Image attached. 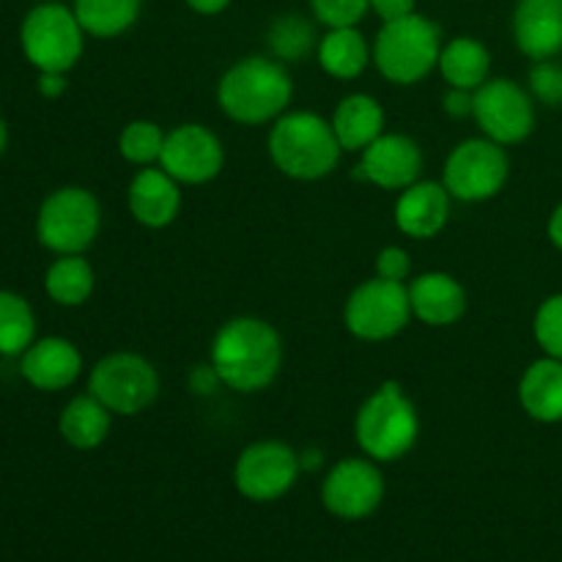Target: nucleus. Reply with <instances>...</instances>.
<instances>
[{
    "label": "nucleus",
    "mask_w": 562,
    "mask_h": 562,
    "mask_svg": "<svg viewBox=\"0 0 562 562\" xmlns=\"http://www.w3.org/2000/svg\"><path fill=\"white\" fill-rule=\"evenodd\" d=\"M384 499V475L368 456H349L333 464L322 483V503L333 516L346 521L368 519Z\"/></svg>",
    "instance_id": "ddd939ff"
},
{
    "label": "nucleus",
    "mask_w": 562,
    "mask_h": 562,
    "mask_svg": "<svg viewBox=\"0 0 562 562\" xmlns=\"http://www.w3.org/2000/svg\"><path fill=\"white\" fill-rule=\"evenodd\" d=\"M311 11L324 27H355L371 11V0H311Z\"/></svg>",
    "instance_id": "2f4dec72"
},
{
    "label": "nucleus",
    "mask_w": 562,
    "mask_h": 562,
    "mask_svg": "<svg viewBox=\"0 0 562 562\" xmlns=\"http://www.w3.org/2000/svg\"><path fill=\"white\" fill-rule=\"evenodd\" d=\"M184 3L201 16H217V14H223L225 9H228L231 0H184Z\"/></svg>",
    "instance_id": "4c0bfd02"
},
{
    "label": "nucleus",
    "mask_w": 562,
    "mask_h": 562,
    "mask_svg": "<svg viewBox=\"0 0 562 562\" xmlns=\"http://www.w3.org/2000/svg\"><path fill=\"white\" fill-rule=\"evenodd\" d=\"M532 335L541 351L554 360H562V294H552L538 305L532 318Z\"/></svg>",
    "instance_id": "7c9ffc66"
},
{
    "label": "nucleus",
    "mask_w": 562,
    "mask_h": 562,
    "mask_svg": "<svg viewBox=\"0 0 562 562\" xmlns=\"http://www.w3.org/2000/svg\"><path fill=\"white\" fill-rule=\"evenodd\" d=\"M510 27L521 55L532 60L554 58L562 53V0H519Z\"/></svg>",
    "instance_id": "aec40b11"
},
{
    "label": "nucleus",
    "mask_w": 562,
    "mask_h": 562,
    "mask_svg": "<svg viewBox=\"0 0 562 562\" xmlns=\"http://www.w3.org/2000/svg\"><path fill=\"white\" fill-rule=\"evenodd\" d=\"M267 44L269 55L278 58L280 64H300L302 58L316 53L318 33L307 16L291 11V14L274 16L267 31Z\"/></svg>",
    "instance_id": "cd10ccee"
},
{
    "label": "nucleus",
    "mask_w": 562,
    "mask_h": 562,
    "mask_svg": "<svg viewBox=\"0 0 562 562\" xmlns=\"http://www.w3.org/2000/svg\"><path fill=\"white\" fill-rule=\"evenodd\" d=\"M472 93L475 91H461V88H448L442 99V108L450 119H472Z\"/></svg>",
    "instance_id": "c9c22d12"
},
{
    "label": "nucleus",
    "mask_w": 562,
    "mask_h": 562,
    "mask_svg": "<svg viewBox=\"0 0 562 562\" xmlns=\"http://www.w3.org/2000/svg\"><path fill=\"white\" fill-rule=\"evenodd\" d=\"M547 236L554 247L562 252V203L554 206V212L549 214V223H547Z\"/></svg>",
    "instance_id": "58836bf2"
},
{
    "label": "nucleus",
    "mask_w": 562,
    "mask_h": 562,
    "mask_svg": "<svg viewBox=\"0 0 562 562\" xmlns=\"http://www.w3.org/2000/svg\"><path fill=\"white\" fill-rule=\"evenodd\" d=\"M209 366L223 387L241 395L261 393L280 376L283 338L267 318L234 316L214 333Z\"/></svg>",
    "instance_id": "f257e3e1"
},
{
    "label": "nucleus",
    "mask_w": 562,
    "mask_h": 562,
    "mask_svg": "<svg viewBox=\"0 0 562 562\" xmlns=\"http://www.w3.org/2000/svg\"><path fill=\"white\" fill-rule=\"evenodd\" d=\"M519 404L536 423H562V360L543 355L521 373Z\"/></svg>",
    "instance_id": "4be33fe9"
},
{
    "label": "nucleus",
    "mask_w": 562,
    "mask_h": 562,
    "mask_svg": "<svg viewBox=\"0 0 562 562\" xmlns=\"http://www.w3.org/2000/svg\"><path fill=\"white\" fill-rule=\"evenodd\" d=\"M530 88L527 91L532 93V99L547 108H560L562 104V66L549 60H536L530 69V77H527Z\"/></svg>",
    "instance_id": "473e14b6"
},
{
    "label": "nucleus",
    "mask_w": 562,
    "mask_h": 562,
    "mask_svg": "<svg viewBox=\"0 0 562 562\" xmlns=\"http://www.w3.org/2000/svg\"><path fill=\"white\" fill-rule=\"evenodd\" d=\"M510 176V159L505 146L488 137H467L450 148L442 168V184L453 201L483 203L505 190Z\"/></svg>",
    "instance_id": "1a4fd4ad"
},
{
    "label": "nucleus",
    "mask_w": 562,
    "mask_h": 562,
    "mask_svg": "<svg viewBox=\"0 0 562 562\" xmlns=\"http://www.w3.org/2000/svg\"><path fill=\"white\" fill-rule=\"evenodd\" d=\"M302 472L300 453L280 439L247 445L234 464V486L250 503H274L294 488Z\"/></svg>",
    "instance_id": "f8f14e48"
},
{
    "label": "nucleus",
    "mask_w": 562,
    "mask_h": 562,
    "mask_svg": "<svg viewBox=\"0 0 562 562\" xmlns=\"http://www.w3.org/2000/svg\"><path fill=\"white\" fill-rule=\"evenodd\" d=\"M329 124H333L344 151L360 154L362 148H368L376 137L387 132L384 130L387 115H384L382 102L371 93H349L335 104Z\"/></svg>",
    "instance_id": "412c9836"
},
{
    "label": "nucleus",
    "mask_w": 562,
    "mask_h": 562,
    "mask_svg": "<svg viewBox=\"0 0 562 562\" xmlns=\"http://www.w3.org/2000/svg\"><path fill=\"white\" fill-rule=\"evenodd\" d=\"M102 206L86 187L66 184L49 192L36 212V236L55 256H77L97 241Z\"/></svg>",
    "instance_id": "0eeeda50"
},
{
    "label": "nucleus",
    "mask_w": 562,
    "mask_h": 562,
    "mask_svg": "<svg viewBox=\"0 0 562 562\" xmlns=\"http://www.w3.org/2000/svg\"><path fill=\"white\" fill-rule=\"evenodd\" d=\"M126 206L135 223L143 228L162 231L179 217L181 212V184L159 165L137 168L126 187Z\"/></svg>",
    "instance_id": "a211bd4d"
},
{
    "label": "nucleus",
    "mask_w": 562,
    "mask_h": 562,
    "mask_svg": "<svg viewBox=\"0 0 562 562\" xmlns=\"http://www.w3.org/2000/svg\"><path fill=\"white\" fill-rule=\"evenodd\" d=\"M113 428V412L91 393L75 395L58 415V434L75 450H97Z\"/></svg>",
    "instance_id": "b1692460"
},
{
    "label": "nucleus",
    "mask_w": 562,
    "mask_h": 562,
    "mask_svg": "<svg viewBox=\"0 0 562 562\" xmlns=\"http://www.w3.org/2000/svg\"><path fill=\"white\" fill-rule=\"evenodd\" d=\"M225 148L217 132L206 124H179L165 135L159 168L173 176L181 187H201L223 173Z\"/></svg>",
    "instance_id": "4468645a"
},
{
    "label": "nucleus",
    "mask_w": 562,
    "mask_h": 562,
    "mask_svg": "<svg viewBox=\"0 0 562 562\" xmlns=\"http://www.w3.org/2000/svg\"><path fill=\"white\" fill-rule=\"evenodd\" d=\"M267 151L274 168L294 181L327 179L346 154L329 119L313 110H289L269 124Z\"/></svg>",
    "instance_id": "7ed1b4c3"
},
{
    "label": "nucleus",
    "mask_w": 562,
    "mask_h": 562,
    "mask_svg": "<svg viewBox=\"0 0 562 562\" xmlns=\"http://www.w3.org/2000/svg\"><path fill=\"white\" fill-rule=\"evenodd\" d=\"M423 168H426V157L415 137L404 135V132H384L360 151L357 176L379 190L401 192L420 181Z\"/></svg>",
    "instance_id": "2eb2a0df"
},
{
    "label": "nucleus",
    "mask_w": 562,
    "mask_h": 562,
    "mask_svg": "<svg viewBox=\"0 0 562 562\" xmlns=\"http://www.w3.org/2000/svg\"><path fill=\"white\" fill-rule=\"evenodd\" d=\"M412 305L406 283L384 278L362 280L344 302V324L357 340L384 344L404 333L412 322Z\"/></svg>",
    "instance_id": "9d476101"
},
{
    "label": "nucleus",
    "mask_w": 562,
    "mask_h": 562,
    "mask_svg": "<svg viewBox=\"0 0 562 562\" xmlns=\"http://www.w3.org/2000/svg\"><path fill=\"white\" fill-rule=\"evenodd\" d=\"M376 278L393 280V283H409L412 280V258L404 247L387 245L376 256Z\"/></svg>",
    "instance_id": "72a5a7b5"
},
{
    "label": "nucleus",
    "mask_w": 562,
    "mask_h": 562,
    "mask_svg": "<svg viewBox=\"0 0 562 562\" xmlns=\"http://www.w3.org/2000/svg\"><path fill=\"white\" fill-rule=\"evenodd\" d=\"M472 119L483 137L505 148L516 146L536 130V99L510 77H488L472 93Z\"/></svg>",
    "instance_id": "9b49d317"
},
{
    "label": "nucleus",
    "mask_w": 562,
    "mask_h": 562,
    "mask_svg": "<svg viewBox=\"0 0 562 562\" xmlns=\"http://www.w3.org/2000/svg\"><path fill=\"white\" fill-rule=\"evenodd\" d=\"M294 80L285 64L272 55H247L223 71L217 82V104L234 124H274L289 113Z\"/></svg>",
    "instance_id": "f03ea898"
},
{
    "label": "nucleus",
    "mask_w": 562,
    "mask_h": 562,
    "mask_svg": "<svg viewBox=\"0 0 562 562\" xmlns=\"http://www.w3.org/2000/svg\"><path fill=\"white\" fill-rule=\"evenodd\" d=\"M371 11L382 22L401 20V16H409L417 11V0H371Z\"/></svg>",
    "instance_id": "f704fd0d"
},
{
    "label": "nucleus",
    "mask_w": 562,
    "mask_h": 562,
    "mask_svg": "<svg viewBox=\"0 0 562 562\" xmlns=\"http://www.w3.org/2000/svg\"><path fill=\"white\" fill-rule=\"evenodd\" d=\"M71 9L86 36L115 38L135 25L143 0H75Z\"/></svg>",
    "instance_id": "bb28decb"
},
{
    "label": "nucleus",
    "mask_w": 562,
    "mask_h": 562,
    "mask_svg": "<svg viewBox=\"0 0 562 562\" xmlns=\"http://www.w3.org/2000/svg\"><path fill=\"white\" fill-rule=\"evenodd\" d=\"M20 373L33 390L60 393L69 390L82 373V355L69 338L47 335L36 338L20 357Z\"/></svg>",
    "instance_id": "dca6fc26"
},
{
    "label": "nucleus",
    "mask_w": 562,
    "mask_h": 562,
    "mask_svg": "<svg viewBox=\"0 0 562 562\" xmlns=\"http://www.w3.org/2000/svg\"><path fill=\"white\" fill-rule=\"evenodd\" d=\"M20 47L36 71L69 75L86 49V31L75 9L64 3H38L20 25Z\"/></svg>",
    "instance_id": "423d86ee"
},
{
    "label": "nucleus",
    "mask_w": 562,
    "mask_h": 562,
    "mask_svg": "<svg viewBox=\"0 0 562 562\" xmlns=\"http://www.w3.org/2000/svg\"><path fill=\"white\" fill-rule=\"evenodd\" d=\"M437 69L448 88L477 91L492 77V53L481 38L456 36L442 44Z\"/></svg>",
    "instance_id": "393cba45"
},
{
    "label": "nucleus",
    "mask_w": 562,
    "mask_h": 562,
    "mask_svg": "<svg viewBox=\"0 0 562 562\" xmlns=\"http://www.w3.org/2000/svg\"><path fill=\"white\" fill-rule=\"evenodd\" d=\"M36 88H38V93H42L44 99L64 97L66 75H60V71H38Z\"/></svg>",
    "instance_id": "e433bc0d"
},
{
    "label": "nucleus",
    "mask_w": 562,
    "mask_h": 562,
    "mask_svg": "<svg viewBox=\"0 0 562 562\" xmlns=\"http://www.w3.org/2000/svg\"><path fill=\"white\" fill-rule=\"evenodd\" d=\"M412 316L426 327H453L467 313V291L453 274L423 272L406 283Z\"/></svg>",
    "instance_id": "6ab92c4d"
},
{
    "label": "nucleus",
    "mask_w": 562,
    "mask_h": 562,
    "mask_svg": "<svg viewBox=\"0 0 562 562\" xmlns=\"http://www.w3.org/2000/svg\"><path fill=\"white\" fill-rule=\"evenodd\" d=\"M97 289V272L82 252L58 256L44 272V291L60 307H80Z\"/></svg>",
    "instance_id": "a878e982"
},
{
    "label": "nucleus",
    "mask_w": 562,
    "mask_h": 562,
    "mask_svg": "<svg viewBox=\"0 0 562 562\" xmlns=\"http://www.w3.org/2000/svg\"><path fill=\"white\" fill-rule=\"evenodd\" d=\"M420 437V415L415 401L398 382H384L360 404L355 417V439L362 456L376 464H393L412 453Z\"/></svg>",
    "instance_id": "20e7f679"
},
{
    "label": "nucleus",
    "mask_w": 562,
    "mask_h": 562,
    "mask_svg": "<svg viewBox=\"0 0 562 562\" xmlns=\"http://www.w3.org/2000/svg\"><path fill=\"white\" fill-rule=\"evenodd\" d=\"M162 126L157 121L135 119L124 124L119 132V154L124 162L135 165V168H148V165H159V154L165 146Z\"/></svg>",
    "instance_id": "c756f323"
},
{
    "label": "nucleus",
    "mask_w": 562,
    "mask_h": 562,
    "mask_svg": "<svg viewBox=\"0 0 562 562\" xmlns=\"http://www.w3.org/2000/svg\"><path fill=\"white\" fill-rule=\"evenodd\" d=\"M5 148H9V126H5L3 115H0V159H3Z\"/></svg>",
    "instance_id": "ea45409f"
},
{
    "label": "nucleus",
    "mask_w": 562,
    "mask_h": 562,
    "mask_svg": "<svg viewBox=\"0 0 562 562\" xmlns=\"http://www.w3.org/2000/svg\"><path fill=\"white\" fill-rule=\"evenodd\" d=\"M316 60L324 75L335 80H357L373 64V47L357 25L327 27V33L318 36Z\"/></svg>",
    "instance_id": "5701e85b"
},
{
    "label": "nucleus",
    "mask_w": 562,
    "mask_h": 562,
    "mask_svg": "<svg viewBox=\"0 0 562 562\" xmlns=\"http://www.w3.org/2000/svg\"><path fill=\"white\" fill-rule=\"evenodd\" d=\"M442 31L434 20L415 11L401 20L382 22L373 38V66L393 86H417L439 66Z\"/></svg>",
    "instance_id": "39448f33"
},
{
    "label": "nucleus",
    "mask_w": 562,
    "mask_h": 562,
    "mask_svg": "<svg viewBox=\"0 0 562 562\" xmlns=\"http://www.w3.org/2000/svg\"><path fill=\"white\" fill-rule=\"evenodd\" d=\"M159 373L137 351H113L88 373V393L97 395L113 417H137L157 401Z\"/></svg>",
    "instance_id": "6e6552de"
},
{
    "label": "nucleus",
    "mask_w": 562,
    "mask_h": 562,
    "mask_svg": "<svg viewBox=\"0 0 562 562\" xmlns=\"http://www.w3.org/2000/svg\"><path fill=\"white\" fill-rule=\"evenodd\" d=\"M36 340L31 302L16 291L0 289V357H22Z\"/></svg>",
    "instance_id": "c85d7f7f"
},
{
    "label": "nucleus",
    "mask_w": 562,
    "mask_h": 562,
    "mask_svg": "<svg viewBox=\"0 0 562 562\" xmlns=\"http://www.w3.org/2000/svg\"><path fill=\"white\" fill-rule=\"evenodd\" d=\"M450 206H453V198L445 190L442 181L420 179L406 187V190H401L398 198H395V228L409 236V239H434L448 225Z\"/></svg>",
    "instance_id": "f3484780"
}]
</instances>
